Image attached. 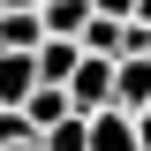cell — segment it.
Masks as SVG:
<instances>
[{
	"mask_svg": "<svg viewBox=\"0 0 151 151\" xmlns=\"http://www.w3.org/2000/svg\"><path fill=\"white\" fill-rule=\"evenodd\" d=\"M113 68H121V60H98V53H83V68L68 76V98H76V113H106V106H113Z\"/></svg>",
	"mask_w": 151,
	"mask_h": 151,
	"instance_id": "obj_1",
	"label": "cell"
},
{
	"mask_svg": "<svg viewBox=\"0 0 151 151\" xmlns=\"http://www.w3.org/2000/svg\"><path fill=\"white\" fill-rule=\"evenodd\" d=\"M45 15H38V8H0V53H38V45H45Z\"/></svg>",
	"mask_w": 151,
	"mask_h": 151,
	"instance_id": "obj_2",
	"label": "cell"
},
{
	"mask_svg": "<svg viewBox=\"0 0 151 151\" xmlns=\"http://www.w3.org/2000/svg\"><path fill=\"white\" fill-rule=\"evenodd\" d=\"M113 106L121 113H144L151 106V53H129L121 68H113Z\"/></svg>",
	"mask_w": 151,
	"mask_h": 151,
	"instance_id": "obj_3",
	"label": "cell"
},
{
	"mask_svg": "<svg viewBox=\"0 0 151 151\" xmlns=\"http://www.w3.org/2000/svg\"><path fill=\"white\" fill-rule=\"evenodd\" d=\"M45 83L38 53H0V106H30V91Z\"/></svg>",
	"mask_w": 151,
	"mask_h": 151,
	"instance_id": "obj_4",
	"label": "cell"
},
{
	"mask_svg": "<svg viewBox=\"0 0 151 151\" xmlns=\"http://www.w3.org/2000/svg\"><path fill=\"white\" fill-rule=\"evenodd\" d=\"M68 113H76L68 83H38V91H30V106H23V121H30V136H45V129H60Z\"/></svg>",
	"mask_w": 151,
	"mask_h": 151,
	"instance_id": "obj_5",
	"label": "cell"
},
{
	"mask_svg": "<svg viewBox=\"0 0 151 151\" xmlns=\"http://www.w3.org/2000/svg\"><path fill=\"white\" fill-rule=\"evenodd\" d=\"M91 151H144L136 144V113H121V106L91 113Z\"/></svg>",
	"mask_w": 151,
	"mask_h": 151,
	"instance_id": "obj_6",
	"label": "cell"
},
{
	"mask_svg": "<svg viewBox=\"0 0 151 151\" xmlns=\"http://www.w3.org/2000/svg\"><path fill=\"white\" fill-rule=\"evenodd\" d=\"M76 68H83V38H45L38 45V76L45 83H68Z\"/></svg>",
	"mask_w": 151,
	"mask_h": 151,
	"instance_id": "obj_7",
	"label": "cell"
},
{
	"mask_svg": "<svg viewBox=\"0 0 151 151\" xmlns=\"http://www.w3.org/2000/svg\"><path fill=\"white\" fill-rule=\"evenodd\" d=\"M38 15H45V30H53V38H83L98 8H91V0H45Z\"/></svg>",
	"mask_w": 151,
	"mask_h": 151,
	"instance_id": "obj_8",
	"label": "cell"
},
{
	"mask_svg": "<svg viewBox=\"0 0 151 151\" xmlns=\"http://www.w3.org/2000/svg\"><path fill=\"white\" fill-rule=\"evenodd\" d=\"M38 144H45V151H91V113H68V121H60V129H45Z\"/></svg>",
	"mask_w": 151,
	"mask_h": 151,
	"instance_id": "obj_9",
	"label": "cell"
},
{
	"mask_svg": "<svg viewBox=\"0 0 151 151\" xmlns=\"http://www.w3.org/2000/svg\"><path fill=\"white\" fill-rule=\"evenodd\" d=\"M23 136H30V121H23V106H0V151H8V144H23Z\"/></svg>",
	"mask_w": 151,
	"mask_h": 151,
	"instance_id": "obj_10",
	"label": "cell"
},
{
	"mask_svg": "<svg viewBox=\"0 0 151 151\" xmlns=\"http://www.w3.org/2000/svg\"><path fill=\"white\" fill-rule=\"evenodd\" d=\"M98 15H136V0H91Z\"/></svg>",
	"mask_w": 151,
	"mask_h": 151,
	"instance_id": "obj_11",
	"label": "cell"
},
{
	"mask_svg": "<svg viewBox=\"0 0 151 151\" xmlns=\"http://www.w3.org/2000/svg\"><path fill=\"white\" fill-rule=\"evenodd\" d=\"M136 144H144V151H151V106H144V113H136Z\"/></svg>",
	"mask_w": 151,
	"mask_h": 151,
	"instance_id": "obj_12",
	"label": "cell"
},
{
	"mask_svg": "<svg viewBox=\"0 0 151 151\" xmlns=\"http://www.w3.org/2000/svg\"><path fill=\"white\" fill-rule=\"evenodd\" d=\"M8 151H45V144H38V136H23V144H8Z\"/></svg>",
	"mask_w": 151,
	"mask_h": 151,
	"instance_id": "obj_13",
	"label": "cell"
},
{
	"mask_svg": "<svg viewBox=\"0 0 151 151\" xmlns=\"http://www.w3.org/2000/svg\"><path fill=\"white\" fill-rule=\"evenodd\" d=\"M0 8H45V0H0Z\"/></svg>",
	"mask_w": 151,
	"mask_h": 151,
	"instance_id": "obj_14",
	"label": "cell"
},
{
	"mask_svg": "<svg viewBox=\"0 0 151 151\" xmlns=\"http://www.w3.org/2000/svg\"><path fill=\"white\" fill-rule=\"evenodd\" d=\"M136 23H151V0H136Z\"/></svg>",
	"mask_w": 151,
	"mask_h": 151,
	"instance_id": "obj_15",
	"label": "cell"
}]
</instances>
